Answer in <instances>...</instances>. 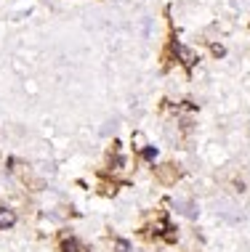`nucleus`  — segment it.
Masks as SVG:
<instances>
[{
	"instance_id": "3",
	"label": "nucleus",
	"mask_w": 250,
	"mask_h": 252,
	"mask_svg": "<svg viewBox=\"0 0 250 252\" xmlns=\"http://www.w3.org/2000/svg\"><path fill=\"white\" fill-rule=\"evenodd\" d=\"M62 252H85L83 244H80L77 239H64L62 242Z\"/></svg>"
},
{
	"instance_id": "2",
	"label": "nucleus",
	"mask_w": 250,
	"mask_h": 252,
	"mask_svg": "<svg viewBox=\"0 0 250 252\" xmlns=\"http://www.w3.org/2000/svg\"><path fill=\"white\" fill-rule=\"evenodd\" d=\"M176 53H181V59H184V64H186V66H192L194 61H197V56H194L192 51H186L184 45H179V43H176Z\"/></svg>"
},
{
	"instance_id": "4",
	"label": "nucleus",
	"mask_w": 250,
	"mask_h": 252,
	"mask_svg": "<svg viewBox=\"0 0 250 252\" xmlns=\"http://www.w3.org/2000/svg\"><path fill=\"white\" fill-rule=\"evenodd\" d=\"M154 154H157L154 149H146V152H144V157H146V159H154Z\"/></svg>"
},
{
	"instance_id": "1",
	"label": "nucleus",
	"mask_w": 250,
	"mask_h": 252,
	"mask_svg": "<svg viewBox=\"0 0 250 252\" xmlns=\"http://www.w3.org/2000/svg\"><path fill=\"white\" fill-rule=\"evenodd\" d=\"M13 223H16V215H13L11 210H3V207H0V228H11Z\"/></svg>"
}]
</instances>
